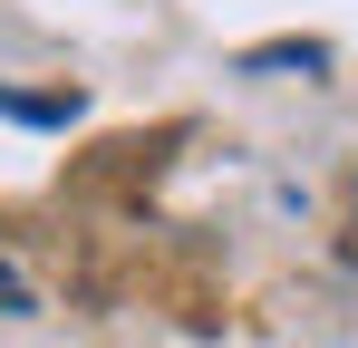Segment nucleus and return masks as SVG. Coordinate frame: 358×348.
<instances>
[{
  "mask_svg": "<svg viewBox=\"0 0 358 348\" xmlns=\"http://www.w3.org/2000/svg\"><path fill=\"white\" fill-rule=\"evenodd\" d=\"M0 319H29V281H20L10 261H0Z\"/></svg>",
  "mask_w": 358,
  "mask_h": 348,
  "instance_id": "2",
  "label": "nucleus"
},
{
  "mask_svg": "<svg viewBox=\"0 0 358 348\" xmlns=\"http://www.w3.org/2000/svg\"><path fill=\"white\" fill-rule=\"evenodd\" d=\"M242 68H329V49L320 39H281V49H252Z\"/></svg>",
  "mask_w": 358,
  "mask_h": 348,
  "instance_id": "1",
  "label": "nucleus"
}]
</instances>
